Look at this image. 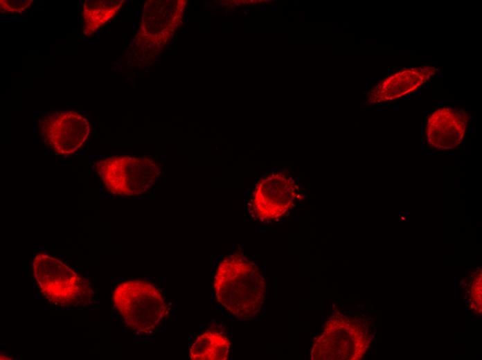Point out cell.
<instances>
[{"instance_id":"cell-3","label":"cell","mask_w":482,"mask_h":360,"mask_svg":"<svg viewBox=\"0 0 482 360\" xmlns=\"http://www.w3.org/2000/svg\"><path fill=\"white\" fill-rule=\"evenodd\" d=\"M33 274L42 294L54 305L84 306L93 297V290L85 278L47 254L39 253L35 257Z\"/></svg>"},{"instance_id":"cell-2","label":"cell","mask_w":482,"mask_h":360,"mask_svg":"<svg viewBox=\"0 0 482 360\" xmlns=\"http://www.w3.org/2000/svg\"><path fill=\"white\" fill-rule=\"evenodd\" d=\"M114 305L126 325L140 334H150L163 321L168 306L153 284L131 280L118 285L113 291Z\"/></svg>"},{"instance_id":"cell-10","label":"cell","mask_w":482,"mask_h":360,"mask_svg":"<svg viewBox=\"0 0 482 360\" xmlns=\"http://www.w3.org/2000/svg\"><path fill=\"white\" fill-rule=\"evenodd\" d=\"M120 7L119 1H87L84 4V32L93 33L99 27L109 20Z\"/></svg>"},{"instance_id":"cell-9","label":"cell","mask_w":482,"mask_h":360,"mask_svg":"<svg viewBox=\"0 0 482 360\" xmlns=\"http://www.w3.org/2000/svg\"><path fill=\"white\" fill-rule=\"evenodd\" d=\"M231 345L230 339L224 333L207 330L193 343L189 357L193 360H226L229 357Z\"/></svg>"},{"instance_id":"cell-1","label":"cell","mask_w":482,"mask_h":360,"mask_svg":"<svg viewBox=\"0 0 482 360\" xmlns=\"http://www.w3.org/2000/svg\"><path fill=\"white\" fill-rule=\"evenodd\" d=\"M213 287L217 301L242 321L253 318L265 302V279L257 264L240 252L220 262Z\"/></svg>"},{"instance_id":"cell-4","label":"cell","mask_w":482,"mask_h":360,"mask_svg":"<svg viewBox=\"0 0 482 360\" xmlns=\"http://www.w3.org/2000/svg\"><path fill=\"white\" fill-rule=\"evenodd\" d=\"M96 169L107 189L121 196L141 195L160 174L157 165L145 157L112 156L98 161Z\"/></svg>"},{"instance_id":"cell-7","label":"cell","mask_w":482,"mask_h":360,"mask_svg":"<svg viewBox=\"0 0 482 360\" xmlns=\"http://www.w3.org/2000/svg\"><path fill=\"white\" fill-rule=\"evenodd\" d=\"M42 134L47 145L60 154H70L88 138L89 123L75 111H54L42 120Z\"/></svg>"},{"instance_id":"cell-11","label":"cell","mask_w":482,"mask_h":360,"mask_svg":"<svg viewBox=\"0 0 482 360\" xmlns=\"http://www.w3.org/2000/svg\"><path fill=\"white\" fill-rule=\"evenodd\" d=\"M31 2L30 0H1V11L19 12L26 10Z\"/></svg>"},{"instance_id":"cell-5","label":"cell","mask_w":482,"mask_h":360,"mask_svg":"<svg viewBox=\"0 0 482 360\" xmlns=\"http://www.w3.org/2000/svg\"><path fill=\"white\" fill-rule=\"evenodd\" d=\"M298 193L296 181L288 172H268L259 179L253 192V213L262 222L278 220L294 206Z\"/></svg>"},{"instance_id":"cell-6","label":"cell","mask_w":482,"mask_h":360,"mask_svg":"<svg viewBox=\"0 0 482 360\" xmlns=\"http://www.w3.org/2000/svg\"><path fill=\"white\" fill-rule=\"evenodd\" d=\"M359 325L348 318H332L314 339L310 350L312 360L357 359L366 351V339Z\"/></svg>"},{"instance_id":"cell-8","label":"cell","mask_w":482,"mask_h":360,"mask_svg":"<svg viewBox=\"0 0 482 360\" xmlns=\"http://www.w3.org/2000/svg\"><path fill=\"white\" fill-rule=\"evenodd\" d=\"M468 120L462 109L442 108L429 117L425 136L429 144L440 150L458 146L462 141Z\"/></svg>"}]
</instances>
